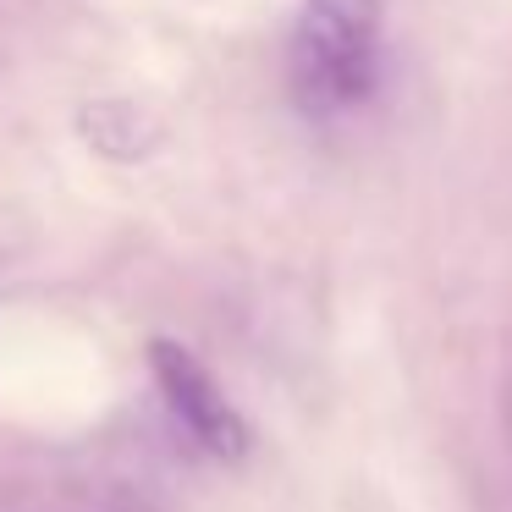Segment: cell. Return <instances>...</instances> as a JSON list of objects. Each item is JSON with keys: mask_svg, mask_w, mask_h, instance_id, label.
I'll use <instances>...</instances> for the list:
<instances>
[{"mask_svg": "<svg viewBox=\"0 0 512 512\" xmlns=\"http://www.w3.org/2000/svg\"><path fill=\"white\" fill-rule=\"evenodd\" d=\"M149 369H155V386L166 397V408L177 413V424L193 435V446L221 463H237L248 452V424L232 408L215 375L188 353L182 342H149Z\"/></svg>", "mask_w": 512, "mask_h": 512, "instance_id": "7a4b0ae2", "label": "cell"}, {"mask_svg": "<svg viewBox=\"0 0 512 512\" xmlns=\"http://www.w3.org/2000/svg\"><path fill=\"white\" fill-rule=\"evenodd\" d=\"M78 133L105 160H149L160 149V122L133 100H89L78 111Z\"/></svg>", "mask_w": 512, "mask_h": 512, "instance_id": "3957f363", "label": "cell"}, {"mask_svg": "<svg viewBox=\"0 0 512 512\" xmlns=\"http://www.w3.org/2000/svg\"><path fill=\"white\" fill-rule=\"evenodd\" d=\"M287 83L309 122H336L369 105L380 83V0H303Z\"/></svg>", "mask_w": 512, "mask_h": 512, "instance_id": "6da1fadb", "label": "cell"}]
</instances>
